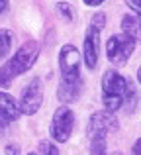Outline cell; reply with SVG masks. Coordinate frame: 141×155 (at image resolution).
<instances>
[{
	"mask_svg": "<svg viewBox=\"0 0 141 155\" xmlns=\"http://www.w3.org/2000/svg\"><path fill=\"white\" fill-rule=\"evenodd\" d=\"M39 57V43L30 39L0 67V87H10L16 77L27 73Z\"/></svg>",
	"mask_w": 141,
	"mask_h": 155,
	"instance_id": "obj_1",
	"label": "cell"
},
{
	"mask_svg": "<svg viewBox=\"0 0 141 155\" xmlns=\"http://www.w3.org/2000/svg\"><path fill=\"white\" fill-rule=\"evenodd\" d=\"M127 92H130V81L123 79L122 73L108 69L102 77V104L108 112H118L126 104Z\"/></svg>",
	"mask_w": 141,
	"mask_h": 155,
	"instance_id": "obj_2",
	"label": "cell"
},
{
	"mask_svg": "<svg viewBox=\"0 0 141 155\" xmlns=\"http://www.w3.org/2000/svg\"><path fill=\"white\" fill-rule=\"evenodd\" d=\"M106 14L104 12H94L88 22V28L84 31V45H82V59L90 71H94L98 65V57H100V34L106 28Z\"/></svg>",
	"mask_w": 141,
	"mask_h": 155,
	"instance_id": "obj_3",
	"label": "cell"
},
{
	"mask_svg": "<svg viewBox=\"0 0 141 155\" xmlns=\"http://www.w3.org/2000/svg\"><path fill=\"white\" fill-rule=\"evenodd\" d=\"M133 51H135V41L123 34H114L106 41L108 61L112 65H116V67H123L130 61V57L133 55Z\"/></svg>",
	"mask_w": 141,
	"mask_h": 155,
	"instance_id": "obj_4",
	"label": "cell"
},
{
	"mask_svg": "<svg viewBox=\"0 0 141 155\" xmlns=\"http://www.w3.org/2000/svg\"><path fill=\"white\" fill-rule=\"evenodd\" d=\"M80 67H82V55L72 43H65L59 51V71L61 81H80Z\"/></svg>",
	"mask_w": 141,
	"mask_h": 155,
	"instance_id": "obj_5",
	"label": "cell"
},
{
	"mask_svg": "<svg viewBox=\"0 0 141 155\" xmlns=\"http://www.w3.org/2000/svg\"><path fill=\"white\" fill-rule=\"evenodd\" d=\"M72 128H75V112L69 106H59L53 114V120L49 124V134L51 140L57 143H65L69 141Z\"/></svg>",
	"mask_w": 141,
	"mask_h": 155,
	"instance_id": "obj_6",
	"label": "cell"
},
{
	"mask_svg": "<svg viewBox=\"0 0 141 155\" xmlns=\"http://www.w3.org/2000/svg\"><path fill=\"white\" fill-rule=\"evenodd\" d=\"M118 130V120L112 112L108 110H98V112L90 114L86 124V136L90 137V141L94 140H106V136L110 132Z\"/></svg>",
	"mask_w": 141,
	"mask_h": 155,
	"instance_id": "obj_7",
	"label": "cell"
},
{
	"mask_svg": "<svg viewBox=\"0 0 141 155\" xmlns=\"http://www.w3.org/2000/svg\"><path fill=\"white\" fill-rule=\"evenodd\" d=\"M43 94H45V91H43V81L39 79V77H34V79L26 84V88H24L22 96H20V100H18L20 112H22L24 116H34L43 104Z\"/></svg>",
	"mask_w": 141,
	"mask_h": 155,
	"instance_id": "obj_8",
	"label": "cell"
},
{
	"mask_svg": "<svg viewBox=\"0 0 141 155\" xmlns=\"http://www.w3.org/2000/svg\"><path fill=\"white\" fill-rule=\"evenodd\" d=\"M82 88H84V81H59V87H57V98L65 104H72L79 100V96L82 94Z\"/></svg>",
	"mask_w": 141,
	"mask_h": 155,
	"instance_id": "obj_9",
	"label": "cell"
},
{
	"mask_svg": "<svg viewBox=\"0 0 141 155\" xmlns=\"http://www.w3.org/2000/svg\"><path fill=\"white\" fill-rule=\"evenodd\" d=\"M20 104L16 102V98L8 92L0 91V122L4 124H12L14 120H18L20 116Z\"/></svg>",
	"mask_w": 141,
	"mask_h": 155,
	"instance_id": "obj_10",
	"label": "cell"
},
{
	"mask_svg": "<svg viewBox=\"0 0 141 155\" xmlns=\"http://www.w3.org/2000/svg\"><path fill=\"white\" fill-rule=\"evenodd\" d=\"M122 34L133 39L135 43L141 41V20L135 14H126L122 18Z\"/></svg>",
	"mask_w": 141,
	"mask_h": 155,
	"instance_id": "obj_11",
	"label": "cell"
},
{
	"mask_svg": "<svg viewBox=\"0 0 141 155\" xmlns=\"http://www.w3.org/2000/svg\"><path fill=\"white\" fill-rule=\"evenodd\" d=\"M12 45H14L12 30H0V59L8 57V53L12 51Z\"/></svg>",
	"mask_w": 141,
	"mask_h": 155,
	"instance_id": "obj_12",
	"label": "cell"
},
{
	"mask_svg": "<svg viewBox=\"0 0 141 155\" xmlns=\"http://www.w3.org/2000/svg\"><path fill=\"white\" fill-rule=\"evenodd\" d=\"M37 155H59V147L53 143V140H43L39 143V153Z\"/></svg>",
	"mask_w": 141,
	"mask_h": 155,
	"instance_id": "obj_13",
	"label": "cell"
},
{
	"mask_svg": "<svg viewBox=\"0 0 141 155\" xmlns=\"http://www.w3.org/2000/svg\"><path fill=\"white\" fill-rule=\"evenodd\" d=\"M90 155H108L106 153V140H94L92 141Z\"/></svg>",
	"mask_w": 141,
	"mask_h": 155,
	"instance_id": "obj_14",
	"label": "cell"
},
{
	"mask_svg": "<svg viewBox=\"0 0 141 155\" xmlns=\"http://www.w3.org/2000/svg\"><path fill=\"white\" fill-rule=\"evenodd\" d=\"M57 10L61 12V16H63L65 20L72 22V8H71V4H67V2H57Z\"/></svg>",
	"mask_w": 141,
	"mask_h": 155,
	"instance_id": "obj_15",
	"label": "cell"
},
{
	"mask_svg": "<svg viewBox=\"0 0 141 155\" xmlns=\"http://www.w3.org/2000/svg\"><path fill=\"white\" fill-rule=\"evenodd\" d=\"M126 6H127V8H131V10H133V14L141 20V0H127Z\"/></svg>",
	"mask_w": 141,
	"mask_h": 155,
	"instance_id": "obj_16",
	"label": "cell"
},
{
	"mask_svg": "<svg viewBox=\"0 0 141 155\" xmlns=\"http://www.w3.org/2000/svg\"><path fill=\"white\" fill-rule=\"evenodd\" d=\"M6 153H8V155H20V153H18V145H14V143L6 145Z\"/></svg>",
	"mask_w": 141,
	"mask_h": 155,
	"instance_id": "obj_17",
	"label": "cell"
},
{
	"mask_svg": "<svg viewBox=\"0 0 141 155\" xmlns=\"http://www.w3.org/2000/svg\"><path fill=\"white\" fill-rule=\"evenodd\" d=\"M10 8V4H8V0H0V16L4 14V12Z\"/></svg>",
	"mask_w": 141,
	"mask_h": 155,
	"instance_id": "obj_18",
	"label": "cell"
},
{
	"mask_svg": "<svg viewBox=\"0 0 141 155\" xmlns=\"http://www.w3.org/2000/svg\"><path fill=\"white\" fill-rule=\"evenodd\" d=\"M84 4H86V6H102V0H84Z\"/></svg>",
	"mask_w": 141,
	"mask_h": 155,
	"instance_id": "obj_19",
	"label": "cell"
},
{
	"mask_svg": "<svg viewBox=\"0 0 141 155\" xmlns=\"http://www.w3.org/2000/svg\"><path fill=\"white\" fill-rule=\"evenodd\" d=\"M133 153H135V155H141V137L133 143Z\"/></svg>",
	"mask_w": 141,
	"mask_h": 155,
	"instance_id": "obj_20",
	"label": "cell"
},
{
	"mask_svg": "<svg viewBox=\"0 0 141 155\" xmlns=\"http://www.w3.org/2000/svg\"><path fill=\"white\" fill-rule=\"evenodd\" d=\"M137 79H139V83H141V65H139V69H137Z\"/></svg>",
	"mask_w": 141,
	"mask_h": 155,
	"instance_id": "obj_21",
	"label": "cell"
},
{
	"mask_svg": "<svg viewBox=\"0 0 141 155\" xmlns=\"http://www.w3.org/2000/svg\"><path fill=\"white\" fill-rule=\"evenodd\" d=\"M26 155H37V153H35V151H30V153H26Z\"/></svg>",
	"mask_w": 141,
	"mask_h": 155,
	"instance_id": "obj_22",
	"label": "cell"
},
{
	"mask_svg": "<svg viewBox=\"0 0 141 155\" xmlns=\"http://www.w3.org/2000/svg\"><path fill=\"white\" fill-rule=\"evenodd\" d=\"M116 155H122V153H116Z\"/></svg>",
	"mask_w": 141,
	"mask_h": 155,
	"instance_id": "obj_23",
	"label": "cell"
}]
</instances>
